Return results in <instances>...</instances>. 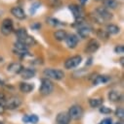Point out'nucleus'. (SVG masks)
<instances>
[{
	"label": "nucleus",
	"mask_w": 124,
	"mask_h": 124,
	"mask_svg": "<svg viewBox=\"0 0 124 124\" xmlns=\"http://www.w3.org/2000/svg\"><path fill=\"white\" fill-rule=\"evenodd\" d=\"M89 105L91 108H99L103 105V99L101 98H91L89 99Z\"/></svg>",
	"instance_id": "b1692460"
},
{
	"label": "nucleus",
	"mask_w": 124,
	"mask_h": 124,
	"mask_svg": "<svg viewBox=\"0 0 124 124\" xmlns=\"http://www.w3.org/2000/svg\"><path fill=\"white\" fill-rule=\"evenodd\" d=\"M95 13H97V14L103 19V21H108V20L112 19V17H113V15H112L106 8H104V7H103V6L98 7V8L95 10Z\"/></svg>",
	"instance_id": "0eeeda50"
},
{
	"label": "nucleus",
	"mask_w": 124,
	"mask_h": 124,
	"mask_svg": "<svg viewBox=\"0 0 124 124\" xmlns=\"http://www.w3.org/2000/svg\"><path fill=\"white\" fill-rule=\"evenodd\" d=\"M35 74H36L35 69H33V68H25L21 72V77L23 79H30L35 76Z\"/></svg>",
	"instance_id": "2eb2a0df"
},
{
	"label": "nucleus",
	"mask_w": 124,
	"mask_h": 124,
	"mask_svg": "<svg viewBox=\"0 0 124 124\" xmlns=\"http://www.w3.org/2000/svg\"><path fill=\"white\" fill-rule=\"evenodd\" d=\"M120 64H121V65H123V57H121V58H120Z\"/></svg>",
	"instance_id": "4c0bfd02"
},
{
	"label": "nucleus",
	"mask_w": 124,
	"mask_h": 124,
	"mask_svg": "<svg viewBox=\"0 0 124 124\" xmlns=\"http://www.w3.org/2000/svg\"><path fill=\"white\" fill-rule=\"evenodd\" d=\"M17 41L21 42V44H23V45H24V46H26L27 47H28V46H33V45H35V44H36L35 39H34L32 36H30V35H27L25 38L21 39V40H17Z\"/></svg>",
	"instance_id": "a211bd4d"
},
{
	"label": "nucleus",
	"mask_w": 124,
	"mask_h": 124,
	"mask_svg": "<svg viewBox=\"0 0 124 124\" xmlns=\"http://www.w3.org/2000/svg\"><path fill=\"white\" fill-rule=\"evenodd\" d=\"M16 35H17V37H18V40H21V39L25 38V37L28 35V33H27V30H26L25 28H20V29L17 30Z\"/></svg>",
	"instance_id": "bb28decb"
},
{
	"label": "nucleus",
	"mask_w": 124,
	"mask_h": 124,
	"mask_svg": "<svg viewBox=\"0 0 124 124\" xmlns=\"http://www.w3.org/2000/svg\"><path fill=\"white\" fill-rule=\"evenodd\" d=\"M87 1H88V0H79V3H80L81 5H84V4H85Z\"/></svg>",
	"instance_id": "e433bc0d"
},
{
	"label": "nucleus",
	"mask_w": 124,
	"mask_h": 124,
	"mask_svg": "<svg viewBox=\"0 0 124 124\" xmlns=\"http://www.w3.org/2000/svg\"><path fill=\"white\" fill-rule=\"evenodd\" d=\"M1 14H2V11H1V10H0V16H1Z\"/></svg>",
	"instance_id": "ea45409f"
},
{
	"label": "nucleus",
	"mask_w": 124,
	"mask_h": 124,
	"mask_svg": "<svg viewBox=\"0 0 124 124\" xmlns=\"http://www.w3.org/2000/svg\"><path fill=\"white\" fill-rule=\"evenodd\" d=\"M13 29H14L13 20L11 18H9V17L4 18L2 20V23H1V26H0V32L3 35L8 36L13 32Z\"/></svg>",
	"instance_id": "7ed1b4c3"
},
{
	"label": "nucleus",
	"mask_w": 124,
	"mask_h": 124,
	"mask_svg": "<svg viewBox=\"0 0 124 124\" xmlns=\"http://www.w3.org/2000/svg\"><path fill=\"white\" fill-rule=\"evenodd\" d=\"M68 9H69V11L72 13V15H73V16H74V19L83 17V11H82L81 7H79L78 5L71 4V5L68 6Z\"/></svg>",
	"instance_id": "f8f14e48"
},
{
	"label": "nucleus",
	"mask_w": 124,
	"mask_h": 124,
	"mask_svg": "<svg viewBox=\"0 0 124 124\" xmlns=\"http://www.w3.org/2000/svg\"><path fill=\"white\" fill-rule=\"evenodd\" d=\"M103 5L104 8L108 9H116L119 6V3L116 0H103Z\"/></svg>",
	"instance_id": "4be33fe9"
},
{
	"label": "nucleus",
	"mask_w": 124,
	"mask_h": 124,
	"mask_svg": "<svg viewBox=\"0 0 124 124\" xmlns=\"http://www.w3.org/2000/svg\"><path fill=\"white\" fill-rule=\"evenodd\" d=\"M65 44L67 46V47L69 48H74L76 47V46L78 45V42H79V38L76 34H73V33H70V34H67L65 39Z\"/></svg>",
	"instance_id": "6e6552de"
},
{
	"label": "nucleus",
	"mask_w": 124,
	"mask_h": 124,
	"mask_svg": "<svg viewBox=\"0 0 124 124\" xmlns=\"http://www.w3.org/2000/svg\"><path fill=\"white\" fill-rule=\"evenodd\" d=\"M92 33V27L88 26V25H81L77 28V35L82 38V39H86L90 36V34Z\"/></svg>",
	"instance_id": "9d476101"
},
{
	"label": "nucleus",
	"mask_w": 124,
	"mask_h": 124,
	"mask_svg": "<svg viewBox=\"0 0 124 124\" xmlns=\"http://www.w3.org/2000/svg\"><path fill=\"white\" fill-rule=\"evenodd\" d=\"M70 117L68 115L67 112H60L58 113L57 117H56V123H60V124H69L70 122Z\"/></svg>",
	"instance_id": "4468645a"
},
{
	"label": "nucleus",
	"mask_w": 124,
	"mask_h": 124,
	"mask_svg": "<svg viewBox=\"0 0 124 124\" xmlns=\"http://www.w3.org/2000/svg\"><path fill=\"white\" fill-rule=\"evenodd\" d=\"M97 37H98V38H100L101 40L106 41V40L109 38V35H108V33H107L105 30L98 29V30H97Z\"/></svg>",
	"instance_id": "a878e982"
},
{
	"label": "nucleus",
	"mask_w": 124,
	"mask_h": 124,
	"mask_svg": "<svg viewBox=\"0 0 124 124\" xmlns=\"http://www.w3.org/2000/svg\"><path fill=\"white\" fill-rule=\"evenodd\" d=\"M68 115L70 117V119H73V120H78L82 117L83 115V108L81 106L79 105H73L69 108L68 109Z\"/></svg>",
	"instance_id": "39448f33"
},
{
	"label": "nucleus",
	"mask_w": 124,
	"mask_h": 124,
	"mask_svg": "<svg viewBox=\"0 0 124 124\" xmlns=\"http://www.w3.org/2000/svg\"><path fill=\"white\" fill-rule=\"evenodd\" d=\"M99 47H100V43L96 39H91L87 43V45L84 48V51L86 53H94L99 49Z\"/></svg>",
	"instance_id": "1a4fd4ad"
},
{
	"label": "nucleus",
	"mask_w": 124,
	"mask_h": 124,
	"mask_svg": "<svg viewBox=\"0 0 124 124\" xmlns=\"http://www.w3.org/2000/svg\"><path fill=\"white\" fill-rule=\"evenodd\" d=\"M23 70V66L19 62H12L7 66V71L11 74H21Z\"/></svg>",
	"instance_id": "9b49d317"
},
{
	"label": "nucleus",
	"mask_w": 124,
	"mask_h": 124,
	"mask_svg": "<svg viewBox=\"0 0 124 124\" xmlns=\"http://www.w3.org/2000/svg\"><path fill=\"white\" fill-rule=\"evenodd\" d=\"M11 14L17 17L18 19H24L26 17V15L24 13V11L22 10V8L19 7V6H15L11 9Z\"/></svg>",
	"instance_id": "ddd939ff"
},
{
	"label": "nucleus",
	"mask_w": 124,
	"mask_h": 124,
	"mask_svg": "<svg viewBox=\"0 0 124 124\" xmlns=\"http://www.w3.org/2000/svg\"><path fill=\"white\" fill-rule=\"evenodd\" d=\"M21 105V98H19L17 96L10 97L9 99L5 100V103H4V107L7 109H15V108H18Z\"/></svg>",
	"instance_id": "423d86ee"
},
{
	"label": "nucleus",
	"mask_w": 124,
	"mask_h": 124,
	"mask_svg": "<svg viewBox=\"0 0 124 124\" xmlns=\"http://www.w3.org/2000/svg\"><path fill=\"white\" fill-rule=\"evenodd\" d=\"M56 124H60V123H56Z\"/></svg>",
	"instance_id": "79ce46f5"
},
{
	"label": "nucleus",
	"mask_w": 124,
	"mask_h": 124,
	"mask_svg": "<svg viewBox=\"0 0 124 124\" xmlns=\"http://www.w3.org/2000/svg\"><path fill=\"white\" fill-rule=\"evenodd\" d=\"M105 31L108 33V35H116L120 32V28L116 24H107Z\"/></svg>",
	"instance_id": "5701e85b"
},
{
	"label": "nucleus",
	"mask_w": 124,
	"mask_h": 124,
	"mask_svg": "<svg viewBox=\"0 0 124 124\" xmlns=\"http://www.w3.org/2000/svg\"><path fill=\"white\" fill-rule=\"evenodd\" d=\"M115 115L118 118H120V119H123L124 118V110H123V108L121 107H119V108H117L115 109Z\"/></svg>",
	"instance_id": "c756f323"
},
{
	"label": "nucleus",
	"mask_w": 124,
	"mask_h": 124,
	"mask_svg": "<svg viewBox=\"0 0 124 124\" xmlns=\"http://www.w3.org/2000/svg\"><path fill=\"white\" fill-rule=\"evenodd\" d=\"M107 97L111 102H119L122 100V94L117 90H111L108 92Z\"/></svg>",
	"instance_id": "dca6fc26"
},
{
	"label": "nucleus",
	"mask_w": 124,
	"mask_h": 124,
	"mask_svg": "<svg viewBox=\"0 0 124 124\" xmlns=\"http://www.w3.org/2000/svg\"><path fill=\"white\" fill-rule=\"evenodd\" d=\"M13 51H14V53H15L16 55H19V56H21V57H25V56H30V55H31L28 50H20V49H15V48H14Z\"/></svg>",
	"instance_id": "cd10ccee"
},
{
	"label": "nucleus",
	"mask_w": 124,
	"mask_h": 124,
	"mask_svg": "<svg viewBox=\"0 0 124 124\" xmlns=\"http://www.w3.org/2000/svg\"><path fill=\"white\" fill-rule=\"evenodd\" d=\"M46 22L48 24H50L51 26H59V25L64 24L63 22H62L61 20H59L56 17H48V18H46Z\"/></svg>",
	"instance_id": "393cba45"
},
{
	"label": "nucleus",
	"mask_w": 124,
	"mask_h": 124,
	"mask_svg": "<svg viewBox=\"0 0 124 124\" xmlns=\"http://www.w3.org/2000/svg\"><path fill=\"white\" fill-rule=\"evenodd\" d=\"M114 52L117 53V54H122L124 52V46L122 45H117L114 47Z\"/></svg>",
	"instance_id": "473e14b6"
},
{
	"label": "nucleus",
	"mask_w": 124,
	"mask_h": 124,
	"mask_svg": "<svg viewBox=\"0 0 124 124\" xmlns=\"http://www.w3.org/2000/svg\"><path fill=\"white\" fill-rule=\"evenodd\" d=\"M0 124H3V123H2V122H0Z\"/></svg>",
	"instance_id": "a19ab883"
},
{
	"label": "nucleus",
	"mask_w": 124,
	"mask_h": 124,
	"mask_svg": "<svg viewBox=\"0 0 124 124\" xmlns=\"http://www.w3.org/2000/svg\"><path fill=\"white\" fill-rule=\"evenodd\" d=\"M22 121L24 123H31V124H37L39 121V118L35 114H29V115H24L22 117Z\"/></svg>",
	"instance_id": "412c9836"
},
{
	"label": "nucleus",
	"mask_w": 124,
	"mask_h": 124,
	"mask_svg": "<svg viewBox=\"0 0 124 124\" xmlns=\"http://www.w3.org/2000/svg\"><path fill=\"white\" fill-rule=\"evenodd\" d=\"M30 28L33 30H39L41 28V23L40 22H34L30 25Z\"/></svg>",
	"instance_id": "72a5a7b5"
},
{
	"label": "nucleus",
	"mask_w": 124,
	"mask_h": 124,
	"mask_svg": "<svg viewBox=\"0 0 124 124\" xmlns=\"http://www.w3.org/2000/svg\"><path fill=\"white\" fill-rule=\"evenodd\" d=\"M90 16H91V18H92L95 22H97V23H99V24H103V23L104 22V21H103V18H102V17H101L97 13H95L94 15H93V14H91V15H90Z\"/></svg>",
	"instance_id": "c85d7f7f"
},
{
	"label": "nucleus",
	"mask_w": 124,
	"mask_h": 124,
	"mask_svg": "<svg viewBox=\"0 0 124 124\" xmlns=\"http://www.w3.org/2000/svg\"><path fill=\"white\" fill-rule=\"evenodd\" d=\"M66 35H67V33H66V31H65V30H63V29H59V30L55 31V32H54V34H53L54 38H55L57 41H60V42L64 41V39H65Z\"/></svg>",
	"instance_id": "aec40b11"
},
{
	"label": "nucleus",
	"mask_w": 124,
	"mask_h": 124,
	"mask_svg": "<svg viewBox=\"0 0 124 124\" xmlns=\"http://www.w3.org/2000/svg\"><path fill=\"white\" fill-rule=\"evenodd\" d=\"M82 62V56L81 55H74L69 58H67L64 61V68L67 70H71L79 66V64Z\"/></svg>",
	"instance_id": "20e7f679"
},
{
	"label": "nucleus",
	"mask_w": 124,
	"mask_h": 124,
	"mask_svg": "<svg viewBox=\"0 0 124 124\" xmlns=\"http://www.w3.org/2000/svg\"><path fill=\"white\" fill-rule=\"evenodd\" d=\"M19 88L22 93H29L34 89V85L29 82H21Z\"/></svg>",
	"instance_id": "f3484780"
},
{
	"label": "nucleus",
	"mask_w": 124,
	"mask_h": 124,
	"mask_svg": "<svg viewBox=\"0 0 124 124\" xmlns=\"http://www.w3.org/2000/svg\"><path fill=\"white\" fill-rule=\"evenodd\" d=\"M100 112L103 113V114H109L111 112V108H107L105 106H101L100 108Z\"/></svg>",
	"instance_id": "2f4dec72"
},
{
	"label": "nucleus",
	"mask_w": 124,
	"mask_h": 124,
	"mask_svg": "<svg viewBox=\"0 0 124 124\" xmlns=\"http://www.w3.org/2000/svg\"><path fill=\"white\" fill-rule=\"evenodd\" d=\"M54 90V84L53 82L49 79V78H42L41 79V84H40V87H39V92L42 94V95H49L53 92Z\"/></svg>",
	"instance_id": "f03ea898"
},
{
	"label": "nucleus",
	"mask_w": 124,
	"mask_h": 124,
	"mask_svg": "<svg viewBox=\"0 0 124 124\" xmlns=\"http://www.w3.org/2000/svg\"><path fill=\"white\" fill-rule=\"evenodd\" d=\"M44 76L46 77V78H52V79H56V80H61L64 78V73L63 71L60 70V69H53V68H47L43 71Z\"/></svg>",
	"instance_id": "f257e3e1"
},
{
	"label": "nucleus",
	"mask_w": 124,
	"mask_h": 124,
	"mask_svg": "<svg viewBox=\"0 0 124 124\" xmlns=\"http://www.w3.org/2000/svg\"><path fill=\"white\" fill-rule=\"evenodd\" d=\"M103 124H111V119H109V118H106V119H104Z\"/></svg>",
	"instance_id": "c9c22d12"
},
{
	"label": "nucleus",
	"mask_w": 124,
	"mask_h": 124,
	"mask_svg": "<svg viewBox=\"0 0 124 124\" xmlns=\"http://www.w3.org/2000/svg\"><path fill=\"white\" fill-rule=\"evenodd\" d=\"M109 80V77L108 76H104V75H98L94 78L93 79V84L97 85L100 83H105Z\"/></svg>",
	"instance_id": "6ab92c4d"
},
{
	"label": "nucleus",
	"mask_w": 124,
	"mask_h": 124,
	"mask_svg": "<svg viewBox=\"0 0 124 124\" xmlns=\"http://www.w3.org/2000/svg\"><path fill=\"white\" fill-rule=\"evenodd\" d=\"M115 124H123V123H122V122H116Z\"/></svg>",
	"instance_id": "58836bf2"
},
{
	"label": "nucleus",
	"mask_w": 124,
	"mask_h": 124,
	"mask_svg": "<svg viewBox=\"0 0 124 124\" xmlns=\"http://www.w3.org/2000/svg\"><path fill=\"white\" fill-rule=\"evenodd\" d=\"M40 6H41V3H39V2H36V3L32 4L31 8L29 9V13H30V15H34V14H35V12H36V10H37Z\"/></svg>",
	"instance_id": "7c9ffc66"
},
{
	"label": "nucleus",
	"mask_w": 124,
	"mask_h": 124,
	"mask_svg": "<svg viewBox=\"0 0 124 124\" xmlns=\"http://www.w3.org/2000/svg\"><path fill=\"white\" fill-rule=\"evenodd\" d=\"M51 5L53 7H60L62 5V1L61 0H51Z\"/></svg>",
	"instance_id": "f704fd0d"
}]
</instances>
